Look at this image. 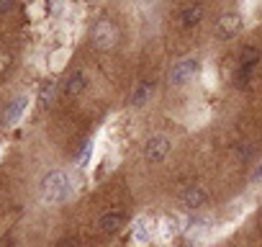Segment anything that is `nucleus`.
Instances as JSON below:
<instances>
[{"label": "nucleus", "mask_w": 262, "mask_h": 247, "mask_svg": "<svg viewBox=\"0 0 262 247\" xmlns=\"http://www.w3.org/2000/svg\"><path fill=\"white\" fill-rule=\"evenodd\" d=\"M90 160H93V142H85L82 145V150H80V157H77V168H88L90 165Z\"/></svg>", "instance_id": "nucleus-14"}, {"label": "nucleus", "mask_w": 262, "mask_h": 247, "mask_svg": "<svg viewBox=\"0 0 262 247\" xmlns=\"http://www.w3.org/2000/svg\"><path fill=\"white\" fill-rule=\"evenodd\" d=\"M239 31H242V16H239V13H224V16L216 21V26H213V34H216V39H221V42L234 39Z\"/></svg>", "instance_id": "nucleus-5"}, {"label": "nucleus", "mask_w": 262, "mask_h": 247, "mask_svg": "<svg viewBox=\"0 0 262 247\" xmlns=\"http://www.w3.org/2000/svg\"><path fill=\"white\" fill-rule=\"evenodd\" d=\"M252 180H254V183H262V162L254 168V173H252Z\"/></svg>", "instance_id": "nucleus-16"}, {"label": "nucleus", "mask_w": 262, "mask_h": 247, "mask_svg": "<svg viewBox=\"0 0 262 247\" xmlns=\"http://www.w3.org/2000/svg\"><path fill=\"white\" fill-rule=\"evenodd\" d=\"M206 201H208V191L203 186H188L180 193V206L188 211H198L201 206H206Z\"/></svg>", "instance_id": "nucleus-7"}, {"label": "nucleus", "mask_w": 262, "mask_h": 247, "mask_svg": "<svg viewBox=\"0 0 262 247\" xmlns=\"http://www.w3.org/2000/svg\"><path fill=\"white\" fill-rule=\"evenodd\" d=\"M249 155H252V147H242V150H239V157H242V160H247Z\"/></svg>", "instance_id": "nucleus-18"}, {"label": "nucleus", "mask_w": 262, "mask_h": 247, "mask_svg": "<svg viewBox=\"0 0 262 247\" xmlns=\"http://www.w3.org/2000/svg\"><path fill=\"white\" fill-rule=\"evenodd\" d=\"M93 42L98 49H111L116 44V29L111 26V21H98L93 26Z\"/></svg>", "instance_id": "nucleus-9"}, {"label": "nucleus", "mask_w": 262, "mask_h": 247, "mask_svg": "<svg viewBox=\"0 0 262 247\" xmlns=\"http://www.w3.org/2000/svg\"><path fill=\"white\" fill-rule=\"evenodd\" d=\"M257 62H259V49H257V47H244V49L239 52L236 67H234V75H231L234 88H239V90H247V88H249Z\"/></svg>", "instance_id": "nucleus-2"}, {"label": "nucleus", "mask_w": 262, "mask_h": 247, "mask_svg": "<svg viewBox=\"0 0 262 247\" xmlns=\"http://www.w3.org/2000/svg\"><path fill=\"white\" fill-rule=\"evenodd\" d=\"M152 93H155V80H142V83H137L134 90H131L128 103L134 106V108H142V106L152 98Z\"/></svg>", "instance_id": "nucleus-11"}, {"label": "nucleus", "mask_w": 262, "mask_h": 247, "mask_svg": "<svg viewBox=\"0 0 262 247\" xmlns=\"http://www.w3.org/2000/svg\"><path fill=\"white\" fill-rule=\"evenodd\" d=\"M198 72H201V59L185 57V59H180V62L172 65V70H170V83H172V85H188Z\"/></svg>", "instance_id": "nucleus-3"}, {"label": "nucleus", "mask_w": 262, "mask_h": 247, "mask_svg": "<svg viewBox=\"0 0 262 247\" xmlns=\"http://www.w3.org/2000/svg\"><path fill=\"white\" fill-rule=\"evenodd\" d=\"M131 237H134L137 244H147V242L152 239V232H149V227L144 224V219H137V221H134V227H131Z\"/></svg>", "instance_id": "nucleus-13"}, {"label": "nucleus", "mask_w": 262, "mask_h": 247, "mask_svg": "<svg viewBox=\"0 0 262 247\" xmlns=\"http://www.w3.org/2000/svg\"><path fill=\"white\" fill-rule=\"evenodd\" d=\"M11 6H13V0H0V13H6Z\"/></svg>", "instance_id": "nucleus-17"}, {"label": "nucleus", "mask_w": 262, "mask_h": 247, "mask_svg": "<svg viewBox=\"0 0 262 247\" xmlns=\"http://www.w3.org/2000/svg\"><path fill=\"white\" fill-rule=\"evenodd\" d=\"M52 95H54V83H44V88H41V93H39L41 103L47 106V100H52Z\"/></svg>", "instance_id": "nucleus-15"}, {"label": "nucleus", "mask_w": 262, "mask_h": 247, "mask_svg": "<svg viewBox=\"0 0 262 247\" xmlns=\"http://www.w3.org/2000/svg\"><path fill=\"white\" fill-rule=\"evenodd\" d=\"M72 196V180L67 178V173L54 170L41 180V198L47 203H64Z\"/></svg>", "instance_id": "nucleus-1"}, {"label": "nucleus", "mask_w": 262, "mask_h": 247, "mask_svg": "<svg viewBox=\"0 0 262 247\" xmlns=\"http://www.w3.org/2000/svg\"><path fill=\"white\" fill-rule=\"evenodd\" d=\"M201 21H203V6L198 3V0H193V3H188V6L180 11V24H183L185 29H195Z\"/></svg>", "instance_id": "nucleus-10"}, {"label": "nucleus", "mask_w": 262, "mask_h": 247, "mask_svg": "<svg viewBox=\"0 0 262 247\" xmlns=\"http://www.w3.org/2000/svg\"><path fill=\"white\" fill-rule=\"evenodd\" d=\"M88 83H90L88 72L85 70H75L67 77V83H64V95H80V93H85L88 90Z\"/></svg>", "instance_id": "nucleus-12"}, {"label": "nucleus", "mask_w": 262, "mask_h": 247, "mask_svg": "<svg viewBox=\"0 0 262 247\" xmlns=\"http://www.w3.org/2000/svg\"><path fill=\"white\" fill-rule=\"evenodd\" d=\"M29 95H16L6 108H3V116H0V123H3V127H16L18 123V118L26 113V108H29Z\"/></svg>", "instance_id": "nucleus-6"}, {"label": "nucleus", "mask_w": 262, "mask_h": 247, "mask_svg": "<svg viewBox=\"0 0 262 247\" xmlns=\"http://www.w3.org/2000/svg\"><path fill=\"white\" fill-rule=\"evenodd\" d=\"M170 150H172V142H170V137H165V134H155V137H149V139L144 142V157H147V162H152V165L165 162L167 155H170Z\"/></svg>", "instance_id": "nucleus-4"}, {"label": "nucleus", "mask_w": 262, "mask_h": 247, "mask_svg": "<svg viewBox=\"0 0 262 247\" xmlns=\"http://www.w3.org/2000/svg\"><path fill=\"white\" fill-rule=\"evenodd\" d=\"M123 224H126V211H123V209H108V211L98 219V227H100L103 234H116Z\"/></svg>", "instance_id": "nucleus-8"}]
</instances>
